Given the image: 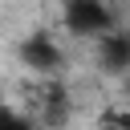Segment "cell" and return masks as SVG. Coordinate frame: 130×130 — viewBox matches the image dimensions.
I'll use <instances>...</instances> for the list:
<instances>
[{"instance_id": "obj_4", "label": "cell", "mask_w": 130, "mask_h": 130, "mask_svg": "<svg viewBox=\"0 0 130 130\" xmlns=\"http://www.w3.org/2000/svg\"><path fill=\"white\" fill-rule=\"evenodd\" d=\"M93 57H98V65L106 69V73H114V77H130V32L126 28H114V32H106V37H98L93 41Z\"/></svg>"}, {"instance_id": "obj_7", "label": "cell", "mask_w": 130, "mask_h": 130, "mask_svg": "<svg viewBox=\"0 0 130 130\" xmlns=\"http://www.w3.org/2000/svg\"><path fill=\"white\" fill-rule=\"evenodd\" d=\"M122 89H126V102H130V77H126V81H122Z\"/></svg>"}, {"instance_id": "obj_8", "label": "cell", "mask_w": 130, "mask_h": 130, "mask_svg": "<svg viewBox=\"0 0 130 130\" xmlns=\"http://www.w3.org/2000/svg\"><path fill=\"white\" fill-rule=\"evenodd\" d=\"M102 130H114V126H102Z\"/></svg>"}, {"instance_id": "obj_3", "label": "cell", "mask_w": 130, "mask_h": 130, "mask_svg": "<svg viewBox=\"0 0 130 130\" xmlns=\"http://www.w3.org/2000/svg\"><path fill=\"white\" fill-rule=\"evenodd\" d=\"M69 118H73V98H69V85H65L61 77L41 81V85H37V93H32V122L61 130Z\"/></svg>"}, {"instance_id": "obj_2", "label": "cell", "mask_w": 130, "mask_h": 130, "mask_svg": "<svg viewBox=\"0 0 130 130\" xmlns=\"http://www.w3.org/2000/svg\"><path fill=\"white\" fill-rule=\"evenodd\" d=\"M61 24H65L73 37L98 41V37H106V32L118 28V16H114V8L102 4V0H69V4L61 8Z\"/></svg>"}, {"instance_id": "obj_6", "label": "cell", "mask_w": 130, "mask_h": 130, "mask_svg": "<svg viewBox=\"0 0 130 130\" xmlns=\"http://www.w3.org/2000/svg\"><path fill=\"white\" fill-rule=\"evenodd\" d=\"M102 126H114V130H130V106H122V110H110Z\"/></svg>"}, {"instance_id": "obj_5", "label": "cell", "mask_w": 130, "mask_h": 130, "mask_svg": "<svg viewBox=\"0 0 130 130\" xmlns=\"http://www.w3.org/2000/svg\"><path fill=\"white\" fill-rule=\"evenodd\" d=\"M37 122L28 118V114H20L16 106H4L0 110V130H32Z\"/></svg>"}, {"instance_id": "obj_1", "label": "cell", "mask_w": 130, "mask_h": 130, "mask_svg": "<svg viewBox=\"0 0 130 130\" xmlns=\"http://www.w3.org/2000/svg\"><path fill=\"white\" fill-rule=\"evenodd\" d=\"M16 57H20V65H28L41 81L61 77V69H65V49H61V45H57V37H53V32H45V28L24 32V37H20V45H16Z\"/></svg>"}]
</instances>
